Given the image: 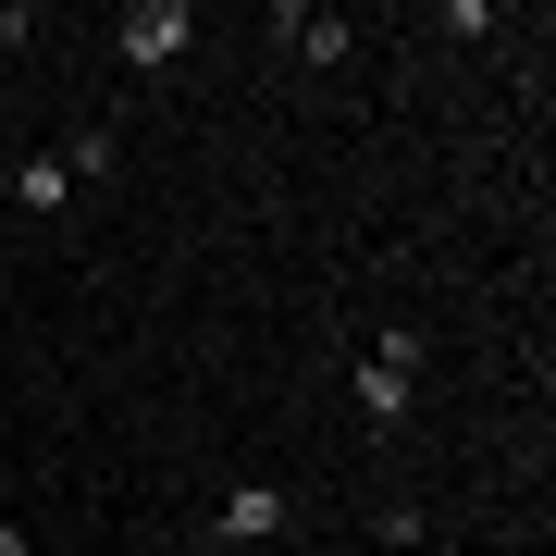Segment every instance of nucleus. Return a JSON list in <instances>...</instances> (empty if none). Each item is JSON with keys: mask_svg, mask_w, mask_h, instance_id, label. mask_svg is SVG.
Returning <instances> with one entry per match:
<instances>
[{"mask_svg": "<svg viewBox=\"0 0 556 556\" xmlns=\"http://www.w3.org/2000/svg\"><path fill=\"white\" fill-rule=\"evenodd\" d=\"M0 556H25V532H13V519H0Z\"/></svg>", "mask_w": 556, "mask_h": 556, "instance_id": "6e6552de", "label": "nucleus"}, {"mask_svg": "<svg viewBox=\"0 0 556 556\" xmlns=\"http://www.w3.org/2000/svg\"><path fill=\"white\" fill-rule=\"evenodd\" d=\"M371 544H383V556H420V544H433V519H420L408 495H383V507H371Z\"/></svg>", "mask_w": 556, "mask_h": 556, "instance_id": "423d86ee", "label": "nucleus"}, {"mask_svg": "<svg viewBox=\"0 0 556 556\" xmlns=\"http://www.w3.org/2000/svg\"><path fill=\"white\" fill-rule=\"evenodd\" d=\"M273 38L298 50L309 75H346V62H358V25H346V13H309V0H285V13H273Z\"/></svg>", "mask_w": 556, "mask_h": 556, "instance_id": "39448f33", "label": "nucleus"}, {"mask_svg": "<svg viewBox=\"0 0 556 556\" xmlns=\"http://www.w3.org/2000/svg\"><path fill=\"white\" fill-rule=\"evenodd\" d=\"M285 532V482H223V495H211V519H199V544H223V556H248V544H273Z\"/></svg>", "mask_w": 556, "mask_h": 556, "instance_id": "7ed1b4c3", "label": "nucleus"}, {"mask_svg": "<svg viewBox=\"0 0 556 556\" xmlns=\"http://www.w3.org/2000/svg\"><path fill=\"white\" fill-rule=\"evenodd\" d=\"M13 211H25V223H75V211H87L75 161H62V149H25V161H13Z\"/></svg>", "mask_w": 556, "mask_h": 556, "instance_id": "20e7f679", "label": "nucleus"}, {"mask_svg": "<svg viewBox=\"0 0 556 556\" xmlns=\"http://www.w3.org/2000/svg\"><path fill=\"white\" fill-rule=\"evenodd\" d=\"M420 371H433V334H408V321H371L346 358V408L371 420V433H408L420 420Z\"/></svg>", "mask_w": 556, "mask_h": 556, "instance_id": "f257e3e1", "label": "nucleus"}, {"mask_svg": "<svg viewBox=\"0 0 556 556\" xmlns=\"http://www.w3.org/2000/svg\"><path fill=\"white\" fill-rule=\"evenodd\" d=\"M62 161H75V186L100 199V186H112V124H75V137H62Z\"/></svg>", "mask_w": 556, "mask_h": 556, "instance_id": "0eeeda50", "label": "nucleus"}, {"mask_svg": "<svg viewBox=\"0 0 556 556\" xmlns=\"http://www.w3.org/2000/svg\"><path fill=\"white\" fill-rule=\"evenodd\" d=\"M137 75H174L186 50H199V0H124V38H112Z\"/></svg>", "mask_w": 556, "mask_h": 556, "instance_id": "f03ea898", "label": "nucleus"}]
</instances>
